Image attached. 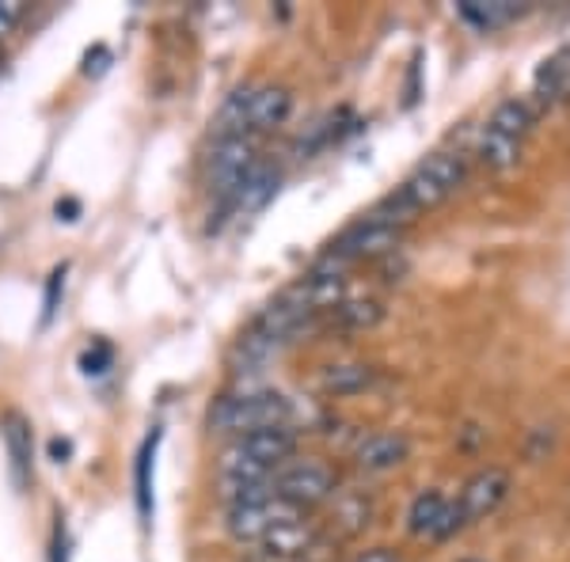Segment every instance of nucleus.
Returning <instances> with one entry per match:
<instances>
[{"label": "nucleus", "instance_id": "f257e3e1", "mask_svg": "<svg viewBox=\"0 0 570 562\" xmlns=\"http://www.w3.org/2000/svg\"><path fill=\"white\" fill-rule=\"evenodd\" d=\"M293 453H297V433H293L289 422H282V426H266L236 437L228 453L220 456V472L271 479L282 464H289Z\"/></svg>", "mask_w": 570, "mask_h": 562}, {"label": "nucleus", "instance_id": "f03ea898", "mask_svg": "<svg viewBox=\"0 0 570 562\" xmlns=\"http://www.w3.org/2000/svg\"><path fill=\"white\" fill-rule=\"evenodd\" d=\"M289 422V403L278 392H244V395H220L209 407V430L225 437H244V433L282 426Z\"/></svg>", "mask_w": 570, "mask_h": 562}, {"label": "nucleus", "instance_id": "7ed1b4c3", "mask_svg": "<svg viewBox=\"0 0 570 562\" xmlns=\"http://www.w3.org/2000/svg\"><path fill=\"white\" fill-rule=\"evenodd\" d=\"M335 472L324 460H289L274 472V494L285 497L297 510H312V505H324L335 497Z\"/></svg>", "mask_w": 570, "mask_h": 562}, {"label": "nucleus", "instance_id": "20e7f679", "mask_svg": "<svg viewBox=\"0 0 570 562\" xmlns=\"http://www.w3.org/2000/svg\"><path fill=\"white\" fill-rule=\"evenodd\" d=\"M259 145L255 137H217L209 152V187L217 190L220 201H233L236 190L247 183V175L259 168Z\"/></svg>", "mask_w": 570, "mask_h": 562}, {"label": "nucleus", "instance_id": "39448f33", "mask_svg": "<svg viewBox=\"0 0 570 562\" xmlns=\"http://www.w3.org/2000/svg\"><path fill=\"white\" fill-rule=\"evenodd\" d=\"M400 239H403V228H395V225H389V220L370 214L365 220H357L354 228H346V233L338 236L327 252L335 255L338 263H346V266H351V263H373V259L392 255L395 247H400Z\"/></svg>", "mask_w": 570, "mask_h": 562}, {"label": "nucleus", "instance_id": "423d86ee", "mask_svg": "<svg viewBox=\"0 0 570 562\" xmlns=\"http://www.w3.org/2000/svg\"><path fill=\"white\" fill-rule=\"evenodd\" d=\"M301 517H305V510H297V505H289L285 497L274 494L255 505H233V510L225 513V532L236 543H263L266 532H274L285 521H301Z\"/></svg>", "mask_w": 570, "mask_h": 562}, {"label": "nucleus", "instance_id": "0eeeda50", "mask_svg": "<svg viewBox=\"0 0 570 562\" xmlns=\"http://www.w3.org/2000/svg\"><path fill=\"white\" fill-rule=\"evenodd\" d=\"M505 494H510V475L502 467H483V472H475L464 483L461 497H456V510H461L464 524L483 521L505 502Z\"/></svg>", "mask_w": 570, "mask_h": 562}, {"label": "nucleus", "instance_id": "6e6552de", "mask_svg": "<svg viewBox=\"0 0 570 562\" xmlns=\"http://www.w3.org/2000/svg\"><path fill=\"white\" fill-rule=\"evenodd\" d=\"M411 456V441L407 433H395V430H376V433H365L354 448V464L357 472H370V475H381V472H395L403 460Z\"/></svg>", "mask_w": 570, "mask_h": 562}, {"label": "nucleus", "instance_id": "1a4fd4ad", "mask_svg": "<svg viewBox=\"0 0 570 562\" xmlns=\"http://www.w3.org/2000/svg\"><path fill=\"white\" fill-rule=\"evenodd\" d=\"M0 433H4V445H8V467H12L16 491H27V486H31V467H35L31 422H27L20 411H8L4 422H0Z\"/></svg>", "mask_w": 570, "mask_h": 562}, {"label": "nucleus", "instance_id": "9d476101", "mask_svg": "<svg viewBox=\"0 0 570 562\" xmlns=\"http://www.w3.org/2000/svg\"><path fill=\"white\" fill-rule=\"evenodd\" d=\"M320 540V529L312 521H285V524H278L274 532H266L263 536V555L266 559H278V562H293V559H301L305 562V555L312 551V543Z\"/></svg>", "mask_w": 570, "mask_h": 562}, {"label": "nucleus", "instance_id": "9b49d317", "mask_svg": "<svg viewBox=\"0 0 570 562\" xmlns=\"http://www.w3.org/2000/svg\"><path fill=\"white\" fill-rule=\"evenodd\" d=\"M373 513L376 505L365 491H335V497H331V524L343 536H362L373 524Z\"/></svg>", "mask_w": 570, "mask_h": 562}, {"label": "nucleus", "instance_id": "f8f14e48", "mask_svg": "<svg viewBox=\"0 0 570 562\" xmlns=\"http://www.w3.org/2000/svg\"><path fill=\"white\" fill-rule=\"evenodd\" d=\"M289 107H293V96L285 91L282 85H259L255 88V99H252V122H247V134H271L289 118Z\"/></svg>", "mask_w": 570, "mask_h": 562}, {"label": "nucleus", "instance_id": "ddd939ff", "mask_svg": "<svg viewBox=\"0 0 570 562\" xmlns=\"http://www.w3.org/2000/svg\"><path fill=\"white\" fill-rule=\"evenodd\" d=\"M376 368L365 362H335L320 373V392L331 395V400H346V395H357L373 384Z\"/></svg>", "mask_w": 570, "mask_h": 562}, {"label": "nucleus", "instance_id": "4468645a", "mask_svg": "<svg viewBox=\"0 0 570 562\" xmlns=\"http://www.w3.org/2000/svg\"><path fill=\"white\" fill-rule=\"evenodd\" d=\"M255 88L259 85H240L233 96L220 103L217 110V122H214V134L217 137H244L247 134V122H252V99H255ZM252 137V134H247Z\"/></svg>", "mask_w": 570, "mask_h": 562}, {"label": "nucleus", "instance_id": "2eb2a0df", "mask_svg": "<svg viewBox=\"0 0 570 562\" xmlns=\"http://www.w3.org/2000/svg\"><path fill=\"white\" fill-rule=\"evenodd\" d=\"M415 171L422 175V179L434 183L441 195H453V190L468 179V164H464L461 152H430Z\"/></svg>", "mask_w": 570, "mask_h": 562}, {"label": "nucleus", "instance_id": "dca6fc26", "mask_svg": "<svg viewBox=\"0 0 570 562\" xmlns=\"http://www.w3.org/2000/svg\"><path fill=\"white\" fill-rule=\"evenodd\" d=\"M445 497L438 491H422L407 510V532L419 540H434L438 536V524H441V513H445Z\"/></svg>", "mask_w": 570, "mask_h": 562}, {"label": "nucleus", "instance_id": "f3484780", "mask_svg": "<svg viewBox=\"0 0 570 562\" xmlns=\"http://www.w3.org/2000/svg\"><path fill=\"white\" fill-rule=\"evenodd\" d=\"M487 130L510 137V141H521V137L532 130V107L525 103V99H505V103L494 107Z\"/></svg>", "mask_w": 570, "mask_h": 562}, {"label": "nucleus", "instance_id": "a211bd4d", "mask_svg": "<svg viewBox=\"0 0 570 562\" xmlns=\"http://www.w3.org/2000/svg\"><path fill=\"white\" fill-rule=\"evenodd\" d=\"M384 319L381 300H343L331 312V327L338 331H373Z\"/></svg>", "mask_w": 570, "mask_h": 562}, {"label": "nucleus", "instance_id": "6ab92c4d", "mask_svg": "<svg viewBox=\"0 0 570 562\" xmlns=\"http://www.w3.org/2000/svg\"><path fill=\"white\" fill-rule=\"evenodd\" d=\"M525 8H518L513 0H491V4H480V0H464L461 4V16L468 23H475L480 31H491V27H502L510 23L513 16H521Z\"/></svg>", "mask_w": 570, "mask_h": 562}, {"label": "nucleus", "instance_id": "aec40b11", "mask_svg": "<svg viewBox=\"0 0 570 562\" xmlns=\"http://www.w3.org/2000/svg\"><path fill=\"white\" fill-rule=\"evenodd\" d=\"M570 91V50L556 53L551 61H544V69L537 72V96L544 103H556Z\"/></svg>", "mask_w": 570, "mask_h": 562}, {"label": "nucleus", "instance_id": "412c9836", "mask_svg": "<svg viewBox=\"0 0 570 562\" xmlns=\"http://www.w3.org/2000/svg\"><path fill=\"white\" fill-rule=\"evenodd\" d=\"M475 156H480L487 168H510V164L518 160V141H510V137H502L494 130H483L480 145H475Z\"/></svg>", "mask_w": 570, "mask_h": 562}, {"label": "nucleus", "instance_id": "4be33fe9", "mask_svg": "<svg viewBox=\"0 0 570 562\" xmlns=\"http://www.w3.org/2000/svg\"><path fill=\"white\" fill-rule=\"evenodd\" d=\"M23 12H27V8L20 4V0H0V42H4L16 27H20Z\"/></svg>", "mask_w": 570, "mask_h": 562}, {"label": "nucleus", "instance_id": "5701e85b", "mask_svg": "<svg viewBox=\"0 0 570 562\" xmlns=\"http://www.w3.org/2000/svg\"><path fill=\"white\" fill-rule=\"evenodd\" d=\"M153 448H156V437L145 445L141 453V464H137V472H141V479H137V497H141V517H149V460H153Z\"/></svg>", "mask_w": 570, "mask_h": 562}, {"label": "nucleus", "instance_id": "b1692460", "mask_svg": "<svg viewBox=\"0 0 570 562\" xmlns=\"http://www.w3.org/2000/svg\"><path fill=\"white\" fill-rule=\"evenodd\" d=\"M354 562H400V559H395L389 548H370V551H362Z\"/></svg>", "mask_w": 570, "mask_h": 562}]
</instances>
